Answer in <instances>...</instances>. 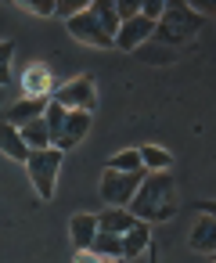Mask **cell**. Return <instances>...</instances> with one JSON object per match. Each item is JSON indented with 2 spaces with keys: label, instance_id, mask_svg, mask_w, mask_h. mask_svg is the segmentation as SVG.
Returning <instances> with one entry per match:
<instances>
[{
  "label": "cell",
  "instance_id": "1",
  "mask_svg": "<svg viewBox=\"0 0 216 263\" xmlns=\"http://www.w3.org/2000/svg\"><path fill=\"white\" fill-rule=\"evenodd\" d=\"M130 216L141 220V223H166L173 213H176V184L169 173H144L141 187L133 191L130 198Z\"/></svg>",
  "mask_w": 216,
  "mask_h": 263
},
{
  "label": "cell",
  "instance_id": "2",
  "mask_svg": "<svg viewBox=\"0 0 216 263\" xmlns=\"http://www.w3.org/2000/svg\"><path fill=\"white\" fill-rule=\"evenodd\" d=\"M44 123H47V134H51V148L65 155V152H72V148L90 134L94 116H87V112H69V108L47 101V108H44Z\"/></svg>",
  "mask_w": 216,
  "mask_h": 263
},
{
  "label": "cell",
  "instance_id": "3",
  "mask_svg": "<svg viewBox=\"0 0 216 263\" xmlns=\"http://www.w3.org/2000/svg\"><path fill=\"white\" fill-rule=\"evenodd\" d=\"M198 29H202V15L191 4H166L159 22H155L151 40H159L166 47H176V44H187L191 36H198Z\"/></svg>",
  "mask_w": 216,
  "mask_h": 263
},
{
  "label": "cell",
  "instance_id": "4",
  "mask_svg": "<svg viewBox=\"0 0 216 263\" xmlns=\"http://www.w3.org/2000/svg\"><path fill=\"white\" fill-rule=\"evenodd\" d=\"M22 166H26V173H29L36 195H40L44 202H51V198H54V184H58V170H62V152H54V148L29 152V159H26Z\"/></svg>",
  "mask_w": 216,
  "mask_h": 263
},
{
  "label": "cell",
  "instance_id": "5",
  "mask_svg": "<svg viewBox=\"0 0 216 263\" xmlns=\"http://www.w3.org/2000/svg\"><path fill=\"white\" fill-rule=\"evenodd\" d=\"M51 101L62 105V108H69V112H87V116H94V108H97V83H94L90 72H83V76L69 80L65 87H58V90L51 94Z\"/></svg>",
  "mask_w": 216,
  "mask_h": 263
},
{
  "label": "cell",
  "instance_id": "6",
  "mask_svg": "<svg viewBox=\"0 0 216 263\" xmlns=\"http://www.w3.org/2000/svg\"><path fill=\"white\" fill-rule=\"evenodd\" d=\"M144 173H115V170H105L101 173V198H105V209H126L133 191L141 187Z\"/></svg>",
  "mask_w": 216,
  "mask_h": 263
},
{
  "label": "cell",
  "instance_id": "7",
  "mask_svg": "<svg viewBox=\"0 0 216 263\" xmlns=\"http://www.w3.org/2000/svg\"><path fill=\"white\" fill-rule=\"evenodd\" d=\"M65 29H69V36H72V40H80L83 47L112 51V36L101 29L97 15L90 11V4H87V11H80V15H72V18H65Z\"/></svg>",
  "mask_w": 216,
  "mask_h": 263
},
{
  "label": "cell",
  "instance_id": "8",
  "mask_svg": "<svg viewBox=\"0 0 216 263\" xmlns=\"http://www.w3.org/2000/svg\"><path fill=\"white\" fill-rule=\"evenodd\" d=\"M151 33H155V22L144 18V15H137V18H130V22H119V33H115V44H112V47H119V51H137L141 44L151 40Z\"/></svg>",
  "mask_w": 216,
  "mask_h": 263
},
{
  "label": "cell",
  "instance_id": "9",
  "mask_svg": "<svg viewBox=\"0 0 216 263\" xmlns=\"http://www.w3.org/2000/svg\"><path fill=\"white\" fill-rule=\"evenodd\" d=\"M22 87H26V98H36V101H51V94H54V83H51V72H47L44 62L26 69Z\"/></svg>",
  "mask_w": 216,
  "mask_h": 263
},
{
  "label": "cell",
  "instance_id": "10",
  "mask_svg": "<svg viewBox=\"0 0 216 263\" xmlns=\"http://www.w3.org/2000/svg\"><path fill=\"white\" fill-rule=\"evenodd\" d=\"M69 234H72V245L76 252H90L94 238H97V216L94 213H76L69 220Z\"/></svg>",
  "mask_w": 216,
  "mask_h": 263
},
{
  "label": "cell",
  "instance_id": "11",
  "mask_svg": "<svg viewBox=\"0 0 216 263\" xmlns=\"http://www.w3.org/2000/svg\"><path fill=\"white\" fill-rule=\"evenodd\" d=\"M44 108H47V101H36V98H22V101H15L4 116H0V123H8V126H26L29 119H40L44 116Z\"/></svg>",
  "mask_w": 216,
  "mask_h": 263
},
{
  "label": "cell",
  "instance_id": "12",
  "mask_svg": "<svg viewBox=\"0 0 216 263\" xmlns=\"http://www.w3.org/2000/svg\"><path fill=\"white\" fill-rule=\"evenodd\" d=\"M191 249L194 252H205V256H212V249H216V223H212V213L209 209L202 213V220L191 231Z\"/></svg>",
  "mask_w": 216,
  "mask_h": 263
},
{
  "label": "cell",
  "instance_id": "13",
  "mask_svg": "<svg viewBox=\"0 0 216 263\" xmlns=\"http://www.w3.org/2000/svg\"><path fill=\"white\" fill-rule=\"evenodd\" d=\"M137 155H141L144 173H169V166H173V155L166 148H159V144H141Z\"/></svg>",
  "mask_w": 216,
  "mask_h": 263
},
{
  "label": "cell",
  "instance_id": "14",
  "mask_svg": "<svg viewBox=\"0 0 216 263\" xmlns=\"http://www.w3.org/2000/svg\"><path fill=\"white\" fill-rule=\"evenodd\" d=\"M137 220L130 216V209H105V213H97V231H105V234H126L130 227H133Z\"/></svg>",
  "mask_w": 216,
  "mask_h": 263
},
{
  "label": "cell",
  "instance_id": "15",
  "mask_svg": "<svg viewBox=\"0 0 216 263\" xmlns=\"http://www.w3.org/2000/svg\"><path fill=\"white\" fill-rule=\"evenodd\" d=\"M148 241H151V231H148V223L137 220V223L123 234V263H126V259H137V256L148 249Z\"/></svg>",
  "mask_w": 216,
  "mask_h": 263
},
{
  "label": "cell",
  "instance_id": "16",
  "mask_svg": "<svg viewBox=\"0 0 216 263\" xmlns=\"http://www.w3.org/2000/svg\"><path fill=\"white\" fill-rule=\"evenodd\" d=\"M18 134H22V144H26L29 152H44V148H51V134H47L44 116H40V119H29L26 126H18Z\"/></svg>",
  "mask_w": 216,
  "mask_h": 263
},
{
  "label": "cell",
  "instance_id": "17",
  "mask_svg": "<svg viewBox=\"0 0 216 263\" xmlns=\"http://www.w3.org/2000/svg\"><path fill=\"white\" fill-rule=\"evenodd\" d=\"M90 256L108 259V263H123V238H119V234L97 231V238H94V245H90Z\"/></svg>",
  "mask_w": 216,
  "mask_h": 263
},
{
  "label": "cell",
  "instance_id": "18",
  "mask_svg": "<svg viewBox=\"0 0 216 263\" xmlns=\"http://www.w3.org/2000/svg\"><path fill=\"white\" fill-rule=\"evenodd\" d=\"M0 152H4L8 159H15V162L29 159V148L22 144V134L15 126H8V123H0Z\"/></svg>",
  "mask_w": 216,
  "mask_h": 263
},
{
  "label": "cell",
  "instance_id": "19",
  "mask_svg": "<svg viewBox=\"0 0 216 263\" xmlns=\"http://www.w3.org/2000/svg\"><path fill=\"white\" fill-rule=\"evenodd\" d=\"M108 170H115V173H144L137 148H123V152H115V155L108 159Z\"/></svg>",
  "mask_w": 216,
  "mask_h": 263
},
{
  "label": "cell",
  "instance_id": "20",
  "mask_svg": "<svg viewBox=\"0 0 216 263\" xmlns=\"http://www.w3.org/2000/svg\"><path fill=\"white\" fill-rule=\"evenodd\" d=\"M11 65H15V44L0 40V87L11 83Z\"/></svg>",
  "mask_w": 216,
  "mask_h": 263
},
{
  "label": "cell",
  "instance_id": "21",
  "mask_svg": "<svg viewBox=\"0 0 216 263\" xmlns=\"http://www.w3.org/2000/svg\"><path fill=\"white\" fill-rule=\"evenodd\" d=\"M112 11H115L119 22H130V18L141 15V4H133V0H119V4H112Z\"/></svg>",
  "mask_w": 216,
  "mask_h": 263
},
{
  "label": "cell",
  "instance_id": "22",
  "mask_svg": "<svg viewBox=\"0 0 216 263\" xmlns=\"http://www.w3.org/2000/svg\"><path fill=\"white\" fill-rule=\"evenodd\" d=\"M22 8L33 15H54V0H22Z\"/></svg>",
  "mask_w": 216,
  "mask_h": 263
},
{
  "label": "cell",
  "instance_id": "23",
  "mask_svg": "<svg viewBox=\"0 0 216 263\" xmlns=\"http://www.w3.org/2000/svg\"><path fill=\"white\" fill-rule=\"evenodd\" d=\"M162 8H166L162 0H144V4H141V15H144V18H151V22H159Z\"/></svg>",
  "mask_w": 216,
  "mask_h": 263
},
{
  "label": "cell",
  "instance_id": "24",
  "mask_svg": "<svg viewBox=\"0 0 216 263\" xmlns=\"http://www.w3.org/2000/svg\"><path fill=\"white\" fill-rule=\"evenodd\" d=\"M76 263H108V259H97V256H90V252H76Z\"/></svg>",
  "mask_w": 216,
  "mask_h": 263
}]
</instances>
